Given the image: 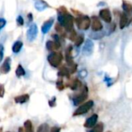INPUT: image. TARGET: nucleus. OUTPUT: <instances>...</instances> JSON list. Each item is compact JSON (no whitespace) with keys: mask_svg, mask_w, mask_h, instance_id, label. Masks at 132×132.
I'll return each instance as SVG.
<instances>
[{"mask_svg":"<svg viewBox=\"0 0 132 132\" xmlns=\"http://www.w3.org/2000/svg\"><path fill=\"white\" fill-rule=\"evenodd\" d=\"M58 21L64 27L65 30L70 32L73 29V18L68 13L66 8L62 6L58 9Z\"/></svg>","mask_w":132,"mask_h":132,"instance_id":"obj_1","label":"nucleus"},{"mask_svg":"<svg viewBox=\"0 0 132 132\" xmlns=\"http://www.w3.org/2000/svg\"><path fill=\"white\" fill-rule=\"evenodd\" d=\"M63 55L60 52H55L53 51L52 53H50L48 57H47V60L50 63V64L53 67H58L62 61H63Z\"/></svg>","mask_w":132,"mask_h":132,"instance_id":"obj_2","label":"nucleus"},{"mask_svg":"<svg viewBox=\"0 0 132 132\" xmlns=\"http://www.w3.org/2000/svg\"><path fill=\"white\" fill-rule=\"evenodd\" d=\"M88 97V89L86 86H81L80 90L77 94H75V96L73 98V101L74 105H79L82 104Z\"/></svg>","mask_w":132,"mask_h":132,"instance_id":"obj_3","label":"nucleus"},{"mask_svg":"<svg viewBox=\"0 0 132 132\" xmlns=\"http://www.w3.org/2000/svg\"><path fill=\"white\" fill-rule=\"evenodd\" d=\"M76 24L78 27V29L82 30H87L89 29L90 25V19L87 15H80L76 18L75 19Z\"/></svg>","mask_w":132,"mask_h":132,"instance_id":"obj_4","label":"nucleus"},{"mask_svg":"<svg viewBox=\"0 0 132 132\" xmlns=\"http://www.w3.org/2000/svg\"><path fill=\"white\" fill-rule=\"evenodd\" d=\"M94 106V101H88L85 103H84L83 104H81L73 113V116H79V115H82L86 113H87Z\"/></svg>","mask_w":132,"mask_h":132,"instance_id":"obj_5","label":"nucleus"},{"mask_svg":"<svg viewBox=\"0 0 132 132\" xmlns=\"http://www.w3.org/2000/svg\"><path fill=\"white\" fill-rule=\"evenodd\" d=\"M53 37L54 38V41H47L46 42V48L48 50L51 51V52H53V51H56L60 47V39H59V36L57 35H53Z\"/></svg>","mask_w":132,"mask_h":132,"instance_id":"obj_6","label":"nucleus"},{"mask_svg":"<svg viewBox=\"0 0 132 132\" xmlns=\"http://www.w3.org/2000/svg\"><path fill=\"white\" fill-rule=\"evenodd\" d=\"M37 33H38V29H37L36 24H32L28 29L27 32H26L27 39L30 42H32L36 38Z\"/></svg>","mask_w":132,"mask_h":132,"instance_id":"obj_7","label":"nucleus"},{"mask_svg":"<svg viewBox=\"0 0 132 132\" xmlns=\"http://www.w3.org/2000/svg\"><path fill=\"white\" fill-rule=\"evenodd\" d=\"M100 16L101 18L106 22L110 23L112 20V16L110 10L108 9H103L100 11Z\"/></svg>","mask_w":132,"mask_h":132,"instance_id":"obj_8","label":"nucleus"},{"mask_svg":"<svg viewBox=\"0 0 132 132\" xmlns=\"http://www.w3.org/2000/svg\"><path fill=\"white\" fill-rule=\"evenodd\" d=\"M91 22H92V29L94 31H101L103 28V25L101 22V20L97 16H92L91 18Z\"/></svg>","mask_w":132,"mask_h":132,"instance_id":"obj_9","label":"nucleus"},{"mask_svg":"<svg viewBox=\"0 0 132 132\" xmlns=\"http://www.w3.org/2000/svg\"><path fill=\"white\" fill-rule=\"evenodd\" d=\"M11 70V59L7 57L0 67V72L3 74H7Z\"/></svg>","mask_w":132,"mask_h":132,"instance_id":"obj_10","label":"nucleus"},{"mask_svg":"<svg viewBox=\"0 0 132 132\" xmlns=\"http://www.w3.org/2000/svg\"><path fill=\"white\" fill-rule=\"evenodd\" d=\"M97 118H98V116L97 114H93L92 116H90L89 118L87 119L84 126L87 128H91L94 127L97 121Z\"/></svg>","mask_w":132,"mask_h":132,"instance_id":"obj_11","label":"nucleus"},{"mask_svg":"<svg viewBox=\"0 0 132 132\" xmlns=\"http://www.w3.org/2000/svg\"><path fill=\"white\" fill-rule=\"evenodd\" d=\"M93 48H94L93 42L90 39L87 40V42L85 43V45L84 46V49H83L84 53L85 55H90L93 51Z\"/></svg>","mask_w":132,"mask_h":132,"instance_id":"obj_12","label":"nucleus"},{"mask_svg":"<svg viewBox=\"0 0 132 132\" xmlns=\"http://www.w3.org/2000/svg\"><path fill=\"white\" fill-rule=\"evenodd\" d=\"M72 46H70L67 49V50H66V54H65V58H66V61H67V64L69 65V66H71V65H73V63H75L74 62H73V56H72Z\"/></svg>","mask_w":132,"mask_h":132,"instance_id":"obj_13","label":"nucleus"},{"mask_svg":"<svg viewBox=\"0 0 132 132\" xmlns=\"http://www.w3.org/2000/svg\"><path fill=\"white\" fill-rule=\"evenodd\" d=\"M53 21H54L53 19H48L47 21H46L43 23V25L42 26V28H41L42 32L43 34H46V33H47L49 32V30L50 29V28L52 27V26L53 24Z\"/></svg>","mask_w":132,"mask_h":132,"instance_id":"obj_14","label":"nucleus"},{"mask_svg":"<svg viewBox=\"0 0 132 132\" xmlns=\"http://www.w3.org/2000/svg\"><path fill=\"white\" fill-rule=\"evenodd\" d=\"M130 22V19H128V15L125 12H123L121 15V19H120V22H119L120 28L121 29H124L128 25V22Z\"/></svg>","mask_w":132,"mask_h":132,"instance_id":"obj_15","label":"nucleus"},{"mask_svg":"<svg viewBox=\"0 0 132 132\" xmlns=\"http://www.w3.org/2000/svg\"><path fill=\"white\" fill-rule=\"evenodd\" d=\"M81 86H82L81 83H80V81L78 79H74V80H71L70 82V84H68V87H70V89L73 90L80 89L81 87Z\"/></svg>","mask_w":132,"mask_h":132,"instance_id":"obj_16","label":"nucleus"},{"mask_svg":"<svg viewBox=\"0 0 132 132\" xmlns=\"http://www.w3.org/2000/svg\"><path fill=\"white\" fill-rule=\"evenodd\" d=\"M29 94H22V95H19L18 97H15V101L17 104H24V103L27 102L29 101Z\"/></svg>","mask_w":132,"mask_h":132,"instance_id":"obj_17","label":"nucleus"},{"mask_svg":"<svg viewBox=\"0 0 132 132\" xmlns=\"http://www.w3.org/2000/svg\"><path fill=\"white\" fill-rule=\"evenodd\" d=\"M48 6L49 5L46 4V2H44V1H43V0H39V1H36L35 2V7L39 11H43L46 8H47Z\"/></svg>","mask_w":132,"mask_h":132,"instance_id":"obj_18","label":"nucleus"},{"mask_svg":"<svg viewBox=\"0 0 132 132\" xmlns=\"http://www.w3.org/2000/svg\"><path fill=\"white\" fill-rule=\"evenodd\" d=\"M122 7H123V9H124V11H125V12L128 15V16H130V17H131V15H132V5L130 4V3H128V2H125V1H124V2H123V5H122Z\"/></svg>","mask_w":132,"mask_h":132,"instance_id":"obj_19","label":"nucleus"},{"mask_svg":"<svg viewBox=\"0 0 132 132\" xmlns=\"http://www.w3.org/2000/svg\"><path fill=\"white\" fill-rule=\"evenodd\" d=\"M70 69L67 68V67H64V66H63V67L60 69V70H59V72H58V76H59V77H66L69 78V77H70Z\"/></svg>","mask_w":132,"mask_h":132,"instance_id":"obj_20","label":"nucleus"},{"mask_svg":"<svg viewBox=\"0 0 132 132\" xmlns=\"http://www.w3.org/2000/svg\"><path fill=\"white\" fill-rule=\"evenodd\" d=\"M22 46H23L22 42L19 41V40L16 41V42H15L14 44L12 45V52H13L14 53H19L20 50H21L22 48Z\"/></svg>","mask_w":132,"mask_h":132,"instance_id":"obj_21","label":"nucleus"},{"mask_svg":"<svg viewBox=\"0 0 132 132\" xmlns=\"http://www.w3.org/2000/svg\"><path fill=\"white\" fill-rule=\"evenodd\" d=\"M25 74H26V71H25L24 68L22 67L21 64H19L16 68V70H15V75L18 77H20L22 76H25Z\"/></svg>","mask_w":132,"mask_h":132,"instance_id":"obj_22","label":"nucleus"},{"mask_svg":"<svg viewBox=\"0 0 132 132\" xmlns=\"http://www.w3.org/2000/svg\"><path fill=\"white\" fill-rule=\"evenodd\" d=\"M24 128L26 131H32V124L29 120H27L24 123Z\"/></svg>","mask_w":132,"mask_h":132,"instance_id":"obj_23","label":"nucleus"},{"mask_svg":"<svg viewBox=\"0 0 132 132\" xmlns=\"http://www.w3.org/2000/svg\"><path fill=\"white\" fill-rule=\"evenodd\" d=\"M55 29H56V30L59 32V33H60V34H62L63 36H64L65 35V32H64V27L59 22V23H57V24H56V26H55Z\"/></svg>","mask_w":132,"mask_h":132,"instance_id":"obj_24","label":"nucleus"},{"mask_svg":"<svg viewBox=\"0 0 132 132\" xmlns=\"http://www.w3.org/2000/svg\"><path fill=\"white\" fill-rule=\"evenodd\" d=\"M84 42V36L82 35H80V36H77V38L75 39L74 40V43H75V45L77 46H80Z\"/></svg>","mask_w":132,"mask_h":132,"instance_id":"obj_25","label":"nucleus"},{"mask_svg":"<svg viewBox=\"0 0 132 132\" xmlns=\"http://www.w3.org/2000/svg\"><path fill=\"white\" fill-rule=\"evenodd\" d=\"M104 131V125L102 123H100L98 124L97 126H95L94 128H93L91 130V131L94 132V131H97V132H101Z\"/></svg>","mask_w":132,"mask_h":132,"instance_id":"obj_26","label":"nucleus"},{"mask_svg":"<svg viewBox=\"0 0 132 132\" xmlns=\"http://www.w3.org/2000/svg\"><path fill=\"white\" fill-rule=\"evenodd\" d=\"M49 131V125H46V124H43V125H41L38 129V131Z\"/></svg>","mask_w":132,"mask_h":132,"instance_id":"obj_27","label":"nucleus"},{"mask_svg":"<svg viewBox=\"0 0 132 132\" xmlns=\"http://www.w3.org/2000/svg\"><path fill=\"white\" fill-rule=\"evenodd\" d=\"M56 87H57V89H58L59 90H63L64 89V84H63V83L62 79L57 80V82H56Z\"/></svg>","mask_w":132,"mask_h":132,"instance_id":"obj_28","label":"nucleus"},{"mask_svg":"<svg viewBox=\"0 0 132 132\" xmlns=\"http://www.w3.org/2000/svg\"><path fill=\"white\" fill-rule=\"evenodd\" d=\"M77 32H76V31L74 29H73L72 31L70 32V36H69L70 39H71L72 41H74L75 39L77 38Z\"/></svg>","mask_w":132,"mask_h":132,"instance_id":"obj_29","label":"nucleus"},{"mask_svg":"<svg viewBox=\"0 0 132 132\" xmlns=\"http://www.w3.org/2000/svg\"><path fill=\"white\" fill-rule=\"evenodd\" d=\"M3 56H4V46L2 44H0V63L3 60Z\"/></svg>","mask_w":132,"mask_h":132,"instance_id":"obj_30","label":"nucleus"},{"mask_svg":"<svg viewBox=\"0 0 132 132\" xmlns=\"http://www.w3.org/2000/svg\"><path fill=\"white\" fill-rule=\"evenodd\" d=\"M16 21H17L18 25H19V26H22V25L24 24V19H23V18H22L21 15H19V16L17 17Z\"/></svg>","mask_w":132,"mask_h":132,"instance_id":"obj_31","label":"nucleus"},{"mask_svg":"<svg viewBox=\"0 0 132 132\" xmlns=\"http://www.w3.org/2000/svg\"><path fill=\"white\" fill-rule=\"evenodd\" d=\"M5 25H6V20L5 19L0 18V31L4 28Z\"/></svg>","mask_w":132,"mask_h":132,"instance_id":"obj_32","label":"nucleus"},{"mask_svg":"<svg viewBox=\"0 0 132 132\" xmlns=\"http://www.w3.org/2000/svg\"><path fill=\"white\" fill-rule=\"evenodd\" d=\"M5 94V87L4 85L1 84L0 85V97H3Z\"/></svg>","mask_w":132,"mask_h":132,"instance_id":"obj_33","label":"nucleus"},{"mask_svg":"<svg viewBox=\"0 0 132 132\" xmlns=\"http://www.w3.org/2000/svg\"><path fill=\"white\" fill-rule=\"evenodd\" d=\"M49 104L50 107H54L56 105V97H53V99L49 101Z\"/></svg>","mask_w":132,"mask_h":132,"instance_id":"obj_34","label":"nucleus"},{"mask_svg":"<svg viewBox=\"0 0 132 132\" xmlns=\"http://www.w3.org/2000/svg\"><path fill=\"white\" fill-rule=\"evenodd\" d=\"M60 129V128H56V127H54V128H53L52 129H51V131H59Z\"/></svg>","mask_w":132,"mask_h":132,"instance_id":"obj_35","label":"nucleus"}]
</instances>
